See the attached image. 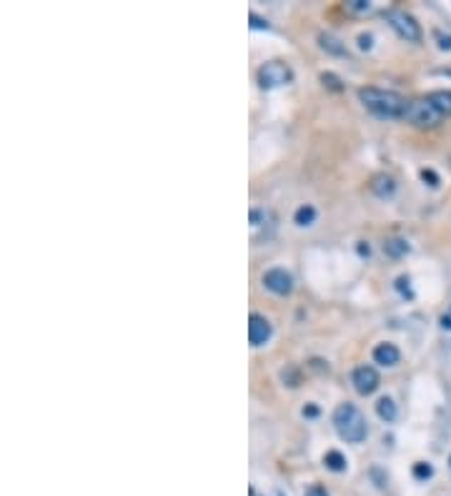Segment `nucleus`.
Masks as SVG:
<instances>
[{
  "mask_svg": "<svg viewBox=\"0 0 451 496\" xmlns=\"http://www.w3.org/2000/svg\"><path fill=\"white\" fill-rule=\"evenodd\" d=\"M358 101L371 110L374 116L381 118H404L409 108V101L401 98L393 90H381V88H361L358 90Z\"/></svg>",
  "mask_w": 451,
  "mask_h": 496,
  "instance_id": "f257e3e1",
  "label": "nucleus"
},
{
  "mask_svg": "<svg viewBox=\"0 0 451 496\" xmlns=\"http://www.w3.org/2000/svg\"><path fill=\"white\" fill-rule=\"evenodd\" d=\"M334 426L339 431V436L349 444H361L369 434L366 429V419L364 414L354 406V404H341L339 409L334 411Z\"/></svg>",
  "mask_w": 451,
  "mask_h": 496,
  "instance_id": "f03ea898",
  "label": "nucleus"
},
{
  "mask_svg": "<svg viewBox=\"0 0 451 496\" xmlns=\"http://www.w3.org/2000/svg\"><path fill=\"white\" fill-rule=\"evenodd\" d=\"M409 123L416 125V128H434V125L441 123V113H439L434 106L429 103V98H422V101H409V108L404 113Z\"/></svg>",
  "mask_w": 451,
  "mask_h": 496,
  "instance_id": "7ed1b4c3",
  "label": "nucleus"
},
{
  "mask_svg": "<svg viewBox=\"0 0 451 496\" xmlns=\"http://www.w3.org/2000/svg\"><path fill=\"white\" fill-rule=\"evenodd\" d=\"M386 21H389V25H391L404 40H409V43H419V40H422L419 23L409 13H404V10H389V13H386Z\"/></svg>",
  "mask_w": 451,
  "mask_h": 496,
  "instance_id": "20e7f679",
  "label": "nucleus"
},
{
  "mask_svg": "<svg viewBox=\"0 0 451 496\" xmlns=\"http://www.w3.org/2000/svg\"><path fill=\"white\" fill-rule=\"evenodd\" d=\"M291 78H293L291 68L286 66V63H281V60H271V63H266V66L258 68V86L261 88L286 86Z\"/></svg>",
  "mask_w": 451,
  "mask_h": 496,
  "instance_id": "39448f33",
  "label": "nucleus"
},
{
  "mask_svg": "<svg viewBox=\"0 0 451 496\" xmlns=\"http://www.w3.org/2000/svg\"><path fill=\"white\" fill-rule=\"evenodd\" d=\"M263 286H266L269 291L278 293V296H286V293H291L293 288V278L286 269H269L263 273Z\"/></svg>",
  "mask_w": 451,
  "mask_h": 496,
  "instance_id": "423d86ee",
  "label": "nucleus"
},
{
  "mask_svg": "<svg viewBox=\"0 0 451 496\" xmlns=\"http://www.w3.org/2000/svg\"><path fill=\"white\" fill-rule=\"evenodd\" d=\"M351 381H354V388H356L361 396L374 394L378 388V373L374 366H358L356 371H354V376H351Z\"/></svg>",
  "mask_w": 451,
  "mask_h": 496,
  "instance_id": "0eeeda50",
  "label": "nucleus"
},
{
  "mask_svg": "<svg viewBox=\"0 0 451 496\" xmlns=\"http://www.w3.org/2000/svg\"><path fill=\"white\" fill-rule=\"evenodd\" d=\"M271 321L261 314H251L248 319V341L251 346H263L271 338Z\"/></svg>",
  "mask_w": 451,
  "mask_h": 496,
  "instance_id": "6e6552de",
  "label": "nucleus"
},
{
  "mask_svg": "<svg viewBox=\"0 0 451 496\" xmlns=\"http://www.w3.org/2000/svg\"><path fill=\"white\" fill-rule=\"evenodd\" d=\"M399 358H401V354H399V349L393 346V343H378L376 349H374V361L376 364H381V366H396L399 364Z\"/></svg>",
  "mask_w": 451,
  "mask_h": 496,
  "instance_id": "1a4fd4ad",
  "label": "nucleus"
},
{
  "mask_svg": "<svg viewBox=\"0 0 451 496\" xmlns=\"http://www.w3.org/2000/svg\"><path fill=\"white\" fill-rule=\"evenodd\" d=\"M371 190H374V193H376V196H381V198L391 196L393 190H396V181H393L391 175L378 173V175H374V181H371Z\"/></svg>",
  "mask_w": 451,
  "mask_h": 496,
  "instance_id": "9d476101",
  "label": "nucleus"
},
{
  "mask_svg": "<svg viewBox=\"0 0 451 496\" xmlns=\"http://www.w3.org/2000/svg\"><path fill=\"white\" fill-rule=\"evenodd\" d=\"M429 103L441 116H451V90H434L429 95Z\"/></svg>",
  "mask_w": 451,
  "mask_h": 496,
  "instance_id": "9b49d317",
  "label": "nucleus"
},
{
  "mask_svg": "<svg viewBox=\"0 0 451 496\" xmlns=\"http://www.w3.org/2000/svg\"><path fill=\"white\" fill-rule=\"evenodd\" d=\"M384 253L389 256V258H401V256L409 253V243L404 241V238H389V241L384 243Z\"/></svg>",
  "mask_w": 451,
  "mask_h": 496,
  "instance_id": "f8f14e48",
  "label": "nucleus"
},
{
  "mask_svg": "<svg viewBox=\"0 0 451 496\" xmlns=\"http://www.w3.org/2000/svg\"><path fill=\"white\" fill-rule=\"evenodd\" d=\"M376 414L384 419V421H393L396 419V404L389 399V396H384V399H378L376 404Z\"/></svg>",
  "mask_w": 451,
  "mask_h": 496,
  "instance_id": "ddd939ff",
  "label": "nucleus"
},
{
  "mask_svg": "<svg viewBox=\"0 0 451 496\" xmlns=\"http://www.w3.org/2000/svg\"><path fill=\"white\" fill-rule=\"evenodd\" d=\"M324 464H326V469H331V471H343V469H346V456H343L341 451H326Z\"/></svg>",
  "mask_w": 451,
  "mask_h": 496,
  "instance_id": "4468645a",
  "label": "nucleus"
},
{
  "mask_svg": "<svg viewBox=\"0 0 451 496\" xmlns=\"http://www.w3.org/2000/svg\"><path fill=\"white\" fill-rule=\"evenodd\" d=\"M293 221H296L299 226H311L313 221H316V208H313V206H301L299 211H296V216H293Z\"/></svg>",
  "mask_w": 451,
  "mask_h": 496,
  "instance_id": "2eb2a0df",
  "label": "nucleus"
},
{
  "mask_svg": "<svg viewBox=\"0 0 451 496\" xmlns=\"http://www.w3.org/2000/svg\"><path fill=\"white\" fill-rule=\"evenodd\" d=\"M321 45L326 48V51H331V53H336V55H341V53H346V48H343L339 40H336L334 36H321Z\"/></svg>",
  "mask_w": 451,
  "mask_h": 496,
  "instance_id": "dca6fc26",
  "label": "nucleus"
},
{
  "mask_svg": "<svg viewBox=\"0 0 451 496\" xmlns=\"http://www.w3.org/2000/svg\"><path fill=\"white\" fill-rule=\"evenodd\" d=\"M431 474H434V469H431L429 464H424V461L414 464V476H416V479H429Z\"/></svg>",
  "mask_w": 451,
  "mask_h": 496,
  "instance_id": "f3484780",
  "label": "nucleus"
},
{
  "mask_svg": "<svg viewBox=\"0 0 451 496\" xmlns=\"http://www.w3.org/2000/svg\"><path fill=\"white\" fill-rule=\"evenodd\" d=\"M434 38L439 40V48H441V51H451V36H444L441 30H437V33H434Z\"/></svg>",
  "mask_w": 451,
  "mask_h": 496,
  "instance_id": "a211bd4d",
  "label": "nucleus"
},
{
  "mask_svg": "<svg viewBox=\"0 0 451 496\" xmlns=\"http://www.w3.org/2000/svg\"><path fill=\"white\" fill-rule=\"evenodd\" d=\"M306 496H328V491L324 486H319V484H313V486L306 489Z\"/></svg>",
  "mask_w": 451,
  "mask_h": 496,
  "instance_id": "6ab92c4d",
  "label": "nucleus"
},
{
  "mask_svg": "<svg viewBox=\"0 0 451 496\" xmlns=\"http://www.w3.org/2000/svg\"><path fill=\"white\" fill-rule=\"evenodd\" d=\"M349 8L351 10H369V3H364V0H351Z\"/></svg>",
  "mask_w": 451,
  "mask_h": 496,
  "instance_id": "aec40b11",
  "label": "nucleus"
},
{
  "mask_svg": "<svg viewBox=\"0 0 451 496\" xmlns=\"http://www.w3.org/2000/svg\"><path fill=\"white\" fill-rule=\"evenodd\" d=\"M251 25H254V28H269V23L261 21V18H258V15H254V13H251Z\"/></svg>",
  "mask_w": 451,
  "mask_h": 496,
  "instance_id": "412c9836",
  "label": "nucleus"
},
{
  "mask_svg": "<svg viewBox=\"0 0 451 496\" xmlns=\"http://www.w3.org/2000/svg\"><path fill=\"white\" fill-rule=\"evenodd\" d=\"M358 45H361V48H371V36H358Z\"/></svg>",
  "mask_w": 451,
  "mask_h": 496,
  "instance_id": "4be33fe9",
  "label": "nucleus"
},
{
  "mask_svg": "<svg viewBox=\"0 0 451 496\" xmlns=\"http://www.w3.org/2000/svg\"><path fill=\"white\" fill-rule=\"evenodd\" d=\"M396 286H399L401 291H409V278H406V276H401L399 281H396Z\"/></svg>",
  "mask_w": 451,
  "mask_h": 496,
  "instance_id": "5701e85b",
  "label": "nucleus"
},
{
  "mask_svg": "<svg viewBox=\"0 0 451 496\" xmlns=\"http://www.w3.org/2000/svg\"><path fill=\"white\" fill-rule=\"evenodd\" d=\"M424 181H426V178H429V181H431V186H437V175H434V173H431V171H424Z\"/></svg>",
  "mask_w": 451,
  "mask_h": 496,
  "instance_id": "b1692460",
  "label": "nucleus"
},
{
  "mask_svg": "<svg viewBox=\"0 0 451 496\" xmlns=\"http://www.w3.org/2000/svg\"><path fill=\"white\" fill-rule=\"evenodd\" d=\"M304 414H306V416H316V414H319V409H316V406H306Z\"/></svg>",
  "mask_w": 451,
  "mask_h": 496,
  "instance_id": "393cba45",
  "label": "nucleus"
}]
</instances>
